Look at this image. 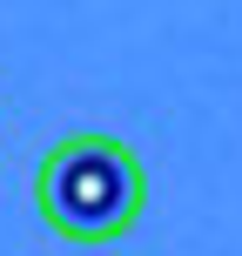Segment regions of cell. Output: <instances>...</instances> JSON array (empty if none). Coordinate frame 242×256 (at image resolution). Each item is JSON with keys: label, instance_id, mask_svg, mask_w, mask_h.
I'll list each match as a JSON object with an SVG mask.
<instances>
[{"label": "cell", "instance_id": "cell-1", "mask_svg": "<svg viewBox=\"0 0 242 256\" xmlns=\"http://www.w3.org/2000/svg\"><path fill=\"white\" fill-rule=\"evenodd\" d=\"M34 202H40V216H47L54 236L94 250V243H121L141 222L148 176H141L128 142L81 128V135H67V142L47 148V162L34 176Z\"/></svg>", "mask_w": 242, "mask_h": 256}]
</instances>
